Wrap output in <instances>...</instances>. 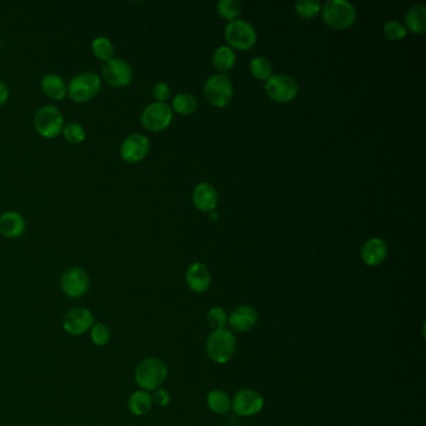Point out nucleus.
I'll list each match as a JSON object with an SVG mask.
<instances>
[{
    "label": "nucleus",
    "instance_id": "nucleus-1",
    "mask_svg": "<svg viewBox=\"0 0 426 426\" xmlns=\"http://www.w3.org/2000/svg\"><path fill=\"white\" fill-rule=\"evenodd\" d=\"M168 378V366L162 359L147 358L138 364L134 380L140 390L154 391L162 388Z\"/></svg>",
    "mask_w": 426,
    "mask_h": 426
},
{
    "label": "nucleus",
    "instance_id": "nucleus-2",
    "mask_svg": "<svg viewBox=\"0 0 426 426\" xmlns=\"http://www.w3.org/2000/svg\"><path fill=\"white\" fill-rule=\"evenodd\" d=\"M206 350L208 357L216 364H227L237 352V339L228 329L211 332L206 337Z\"/></svg>",
    "mask_w": 426,
    "mask_h": 426
},
{
    "label": "nucleus",
    "instance_id": "nucleus-3",
    "mask_svg": "<svg viewBox=\"0 0 426 426\" xmlns=\"http://www.w3.org/2000/svg\"><path fill=\"white\" fill-rule=\"evenodd\" d=\"M323 19L334 29H347L357 21V11L345 0H329L321 8Z\"/></svg>",
    "mask_w": 426,
    "mask_h": 426
},
{
    "label": "nucleus",
    "instance_id": "nucleus-4",
    "mask_svg": "<svg viewBox=\"0 0 426 426\" xmlns=\"http://www.w3.org/2000/svg\"><path fill=\"white\" fill-rule=\"evenodd\" d=\"M101 78L99 74L83 72L72 78L68 84V96L75 103H86L99 94Z\"/></svg>",
    "mask_w": 426,
    "mask_h": 426
},
{
    "label": "nucleus",
    "instance_id": "nucleus-5",
    "mask_svg": "<svg viewBox=\"0 0 426 426\" xmlns=\"http://www.w3.org/2000/svg\"><path fill=\"white\" fill-rule=\"evenodd\" d=\"M34 128L40 137L53 139L62 134L64 116L57 106H44L34 116Z\"/></svg>",
    "mask_w": 426,
    "mask_h": 426
},
{
    "label": "nucleus",
    "instance_id": "nucleus-6",
    "mask_svg": "<svg viewBox=\"0 0 426 426\" xmlns=\"http://www.w3.org/2000/svg\"><path fill=\"white\" fill-rule=\"evenodd\" d=\"M60 289L69 299H80L90 289L89 274L80 267L67 269L60 276Z\"/></svg>",
    "mask_w": 426,
    "mask_h": 426
},
{
    "label": "nucleus",
    "instance_id": "nucleus-7",
    "mask_svg": "<svg viewBox=\"0 0 426 426\" xmlns=\"http://www.w3.org/2000/svg\"><path fill=\"white\" fill-rule=\"evenodd\" d=\"M204 95L211 106L223 108L228 106L232 99L234 89L230 79L224 74H216L206 80L204 85Z\"/></svg>",
    "mask_w": 426,
    "mask_h": 426
},
{
    "label": "nucleus",
    "instance_id": "nucleus-8",
    "mask_svg": "<svg viewBox=\"0 0 426 426\" xmlns=\"http://www.w3.org/2000/svg\"><path fill=\"white\" fill-rule=\"evenodd\" d=\"M225 39L230 47L237 50H247L257 43V30L247 21H229L225 28Z\"/></svg>",
    "mask_w": 426,
    "mask_h": 426
},
{
    "label": "nucleus",
    "instance_id": "nucleus-9",
    "mask_svg": "<svg viewBox=\"0 0 426 426\" xmlns=\"http://www.w3.org/2000/svg\"><path fill=\"white\" fill-rule=\"evenodd\" d=\"M173 120L172 106L167 103H152L142 111L140 123L150 132H162L170 125Z\"/></svg>",
    "mask_w": 426,
    "mask_h": 426
},
{
    "label": "nucleus",
    "instance_id": "nucleus-10",
    "mask_svg": "<svg viewBox=\"0 0 426 426\" xmlns=\"http://www.w3.org/2000/svg\"><path fill=\"white\" fill-rule=\"evenodd\" d=\"M95 318L93 311L84 308V306H77L73 308L64 315L63 327L64 332L72 337H80L84 335L85 332H89L91 327L94 325Z\"/></svg>",
    "mask_w": 426,
    "mask_h": 426
},
{
    "label": "nucleus",
    "instance_id": "nucleus-11",
    "mask_svg": "<svg viewBox=\"0 0 426 426\" xmlns=\"http://www.w3.org/2000/svg\"><path fill=\"white\" fill-rule=\"evenodd\" d=\"M265 91L269 98L276 103H289L298 95L299 86L289 75L276 74L267 80Z\"/></svg>",
    "mask_w": 426,
    "mask_h": 426
},
{
    "label": "nucleus",
    "instance_id": "nucleus-12",
    "mask_svg": "<svg viewBox=\"0 0 426 426\" xmlns=\"http://www.w3.org/2000/svg\"><path fill=\"white\" fill-rule=\"evenodd\" d=\"M103 79L108 84L116 88L127 86L133 80V69L127 60L121 58H111L108 62H104L101 67Z\"/></svg>",
    "mask_w": 426,
    "mask_h": 426
},
{
    "label": "nucleus",
    "instance_id": "nucleus-13",
    "mask_svg": "<svg viewBox=\"0 0 426 426\" xmlns=\"http://www.w3.org/2000/svg\"><path fill=\"white\" fill-rule=\"evenodd\" d=\"M264 398L253 389H242L237 391L232 400V409L239 416L258 415L263 410Z\"/></svg>",
    "mask_w": 426,
    "mask_h": 426
},
{
    "label": "nucleus",
    "instance_id": "nucleus-14",
    "mask_svg": "<svg viewBox=\"0 0 426 426\" xmlns=\"http://www.w3.org/2000/svg\"><path fill=\"white\" fill-rule=\"evenodd\" d=\"M150 142L142 133H134L124 139L120 145V157L125 163L135 164L147 157Z\"/></svg>",
    "mask_w": 426,
    "mask_h": 426
},
{
    "label": "nucleus",
    "instance_id": "nucleus-15",
    "mask_svg": "<svg viewBox=\"0 0 426 426\" xmlns=\"http://www.w3.org/2000/svg\"><path fill=\"white\" fill-rule=\"evenodd\" d=\"M258 318V311L254 306H237L228 318V325L232 332H247L257 325Z\"/></svg>",
    "mask_w": 426,
    "mask_h": 426
},
{
    "label": "nucleus",
    "instance_id": "nucleus-16",
    "mask_svg": "<svg viewBox=\"0 0 426 426\" xmlns=\"http://www.w3.org/2000/svg\"><path fill=\"white\" fill-rule=\"evenodd\" d=\"M185 280L190 289L195 293H204L209 289L211 283V275L209 268L206 264L193 263L186 269Z\"/></svg>",
    "mask_w": 426,
    "mask_h": 426
},
{
    "label": "nucleus",
    "instance_id": "nucleus-17",
    "mask_svg": "<svg viewBox=\"0 0 426 426\" xmlns=\"http://www.w3.org/2000/svg\"><path fill=\"white\" fill-rule=\"evenodd\" d=\"M361 260L369 267H378L388 255V247L383 239L371 237L364 242L360 250Z\"/></svg>",
    "mask_w": 426,
    "mask_h": 426
},
{
    "label": "nucleus",
    "instance_id": "nucleus-18",
    "mask_svg": "<svg viewBox=\"0 0 426 426\" xmlns=\"http://www.w3.org/2000/svg\"><path fill=\"white\" fill-rule=\"evenodd\" d=\"M27 230V223L16 211H6L0 215V234L8 239L21 237Z\"/></svg>",
    "mask_w": 426,
    "mask_h": 426
},
{
    "label": "nucleus",
    "instance_id": "nucleus-19",
    "mask_svg": "<svg viewBox=\"0 0 426 426\" xmlns=\"http://www.w3.org/2000/svg\"><path fill=\"white\" fill-rule=\"evenodd\" d=\"M193 203L200 211H213L218 206V191L209 183H200L193 191Z\"/></svg>",
    "mask_w": 426,
    "mask_h": 426
},
{
    "label": "nucleus",
    "instance_id": "nucleus-20",
    "mask_svg": "<svg viewBox=\"0 0 426 426\" xmlns=\"http://www.w3.org/2000/svg\"><path fill=\"white\" fill-rule=\"evenodd\" d=\"M43 93L53 100H62L68 95V85L58 74L44 75L40 82Z\"/></svg>",
    "mask_w": 426,
    "mask_h": 426
},
{
    "label": "nucleus",
    "instance_id": "nucleus-21",
    "mask_svg": "<svg viewBox=\"0 0 426 426\" xmlns=\"http://www.w3.org/2000/svg\"><path fill=\"white\" fill-rule=\"evenodd\" d=\"M153 398L149 391L145 390H137L134 391L128 400V410L134 416L147 415L153 408Z\"/></svg>",
    "mask_w": 426,
    "mask_h": 426
},
{
    "label": "nucleus",
    "instance_id": "nucleus-22",
    "mask_svg": "<svg viewBox=\"0 0 426 426\" xmlns=\"http://www.w3.org/2000/svg\"><path fill=\"white\" fill-rule=\"evenodd\" d=\"M405 21L406 27L410 32L424 34L426 30V6L424 4L411 6L406 13Z\"/></svg>",
    "mask_w": 426,
    "mask_h": 426
},
{
    "label": "nucleus",
    "instance_id": "nucleus-23",
    "mask_svg": "<svg viewBox=\"0 0 426 426\" xmlns=\"http://www.w3.org/2000/svg\"><path fill=\"white\" fill-rule=\"evenodd\" d=\"M206 405L213 413L223 415L232 409V400L224 390H211V393L206 395Z\"/></svg>",
    "mask_w": 426,
    "mask_h": 426
},
{
    "label": "nucleus",
    "instance_id": "nucleus-24",
    "mask_svg": "<svg viewBox=\"0 0 426 426\" xmlns=\"http://www.w3.org/2000/svg\"><path fill=\"white\" fill-rule=\"evenodd\" d=\"M235 62H237V55L232 47L227 45L218 47L213 55V63L221 73L229 72L235 65Z\"/></svg>",
    "mask_w": 426,
    "mask_h": 426
},
{
    "label": "nucleus",
    "instance_id": "nucleus-25",
    "mask_svg": "<svg viewBox=\"0 0 426 426\" xmlns=\"http://www.w3.org/2000/svg\"><path fill=\"white\" fill-rule=\"evenodd\" d=\"M172 108H173L172 111H176L178 114L189 116L196 111L198 101L195 99L194 95L189 94V93H180L174 96Z\"/></svg>",
    "mask_w": 426,
    "mask_h": 426
},
{
    "label": "nucleus",
    "instance_id": "nucleus-26",
    "mask_svg": "<svg viewBox=\"0 0 426 426\" xmlns=\"http://www.w3.org/2000/svg\"><path fill=\"white\" fill-rule=\"evenodd\" d=\"M91 52L96 58L108 62L114 58V44L109 38L96 37L91 42Z\"/></svg>",
    "mask_w": 426,
    "mask_h": 426
},
{
    "label": "nucleus",
    "instance_id": "nucleus-27",
    "mask_svg": "<svg viewBox=\"0 0 426 426\" xmlns=\"http://www.w3.org/2000/svg\"><path fill=\"white\" fill-rule=\"evenodd\" d=\"M90 340L95 347H103L109 344L111 340V332L106 323L95 321L94 325L89 330Z\"/></svg>",
    "mask_w": 426,
    "mask_h": 426
},
{
    "label": "nucleus",
    "instance_id": "nucleus-28",
    "mask_svg": "<svg viewBox=\"0 0 426 426\" xmlns=\"http://www.w3.org/2000/svg\"><path fill=\"white\" fill-rule=\"evenodd\" d=\"M250 73L259 80H268L273 77V65L264 57H255L250 62Z\"/></svg>",
    "mask_w": 426,
    "mask_h": 426
},
{
    "label": "nucleus",
    "instance_id": "nucleus-29",
    "mask_svg": "<svg viewBox=\"0 0 426 426\" xmlns=\"http://www.w3.org/2000/svg\"><path fill=\"white\" fill-rule=\"evenodd\" d=\"M228 318L229 315H228L227 311L220 306H213L206 314V321H208L209 327L213 329V332L227 329Z\"/></svg>",
    "mask_w": 426,
    "mask_h": 426
},
{
    "label": "nucleus",
    "instance_id": "nucleus-30",
    "mask_svg": "<svg viewBox=\"0 0 426 426\" xmlns=\"http://www.w3.org/2000/svg\"><path fill=\"white\" fill-rule=\"evenodd\" d=\"M216 8L218 13L229 21H237L242 11V6L237 0H220L216 4Z\"/></svg>",
    "mask_w": 426,
    "mask_h": 426
},
{
    "label": "nucleus",
    "instance_id": "nucleus-31",
    "mask_svg": "<svg viewBox=\"0 0 426 426\" xmlns=\"http://www.w3.org/2000/svg\"><path fill=\"white\" fill-rule=\"evenodd\" d=\"M62 134L64 139L70 144H82L86 138L84 127L78 123H69L67 125H64Z\"/></svg>",
    "mask_w": 426,
    "mask_h": 426
},
{
    "label": "nucleus",
    "instance_id": "nucleus-32",
    "mask_svg": "<svg viewBox=\"0 0 426 426\" xmlns=\"http://www.w3.org/2000/svg\"><path fill=\"white\" fill-rule=\"evenodd\" d=\"M320 11V1L318 0H300L295 4V13L304 19L314 18Z\"/></svg>",
    "mask_w": 426,
    "mask_h": 426
},
{
    "label": "nucleus",
    "instance_id": "nucleus-33",
    "mask_svg": "<svg viewBox=\"0 0 426 426\" xmlns=\"http://www.w3.org/2000/svg\"><path fill=\"white\" fill-rule=\"evenodd\" d=\"M384 35L391 42H398L406 37V28L403 23L390 21L384 26Z\"/></svg>",
    "mask_w": 426,
    "mask_h": 426
},
{
    "label": "nucleus",
    "instance_id": "nucleus-34",
    "mask_svg": "<svg viewBox=\"0 0 426 426\" xmlns=\"http://www.w3.org/2000/svg\"><path fill=\"white\" fill-rule=\"evenodd\" d=\"M170 93H172L170 86L165 82H158L153 86V96L159 103H165V100L170 96Z\"/></svg>",
    "mask_w": 426,
    "mask_h": 426
},
{
    "label": "nucleus",
    "instance_id": "nucleus-35",
    "mask_svg": "<svg viewBox=\"0 0 426 426\" xmlns=\"http://www.w3.org/2000/svg\"><path fill=\"white\" fill-rule=\"evenodd\" d=\"M152 398H153L154 405L167 408L170 404V394H169L168 390L163 389V388L154 390Z\"/></svg>",
    "mask_w": 426,
    "mask_h": 426
},
{
    "label": "nucleus",
    "instance_id": "nucleus-36",
    "mask_svg": "<svg viewBox=\"0 0 426 426\" xmlns=\"http://www.w3.org/2000/svg\"><path fill=\"white\" fill-rule=\"evenodd\" d=\"M9 99V88L8 85L0 79V106H4Z\"/></svg>",
    "mask_w": 426,
    "mask_h": 426
},
{
    "label": "nucleus",
    "instance_id": "nucleus-37",
    "mask_svg": "<svg viewBox=\"0 0 426 426\" xmlns=\"http://www.w3.org/2000/svg\"><path fill=\"white\" fill-rule=\"evenodd\" d=\"M211 218H213V219H218V216H219V215H218V213H215V211H211Z\"/></svg>",
    "mask_w": 426,
    "mask_h": 426
}]
</instances>
